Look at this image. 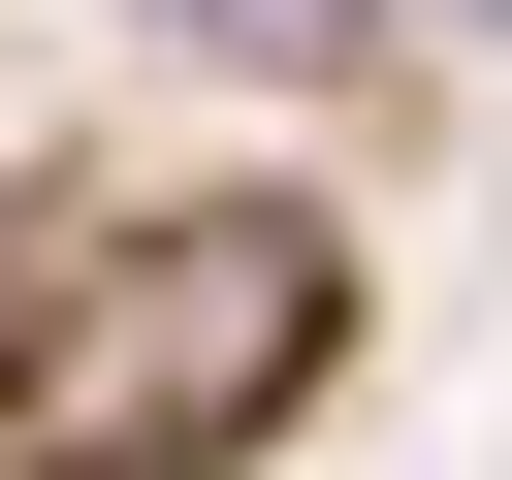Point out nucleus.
<instances>
[{
    "instance_id": "nucleus-1",
    "label": "nucleus",
    "mask_w": 512,
    "mask_h": 480,
    "mask_svg": "<svg viewBox=\"0 0 512 480\" xmlns=\"http://www.w3.org/2000/svg\"><path fill=\"white\" fill-rule=\"evenodd\" d=\"M192 32H224V64H352V0H192Z\"/></svg>"
}]
</instances>
